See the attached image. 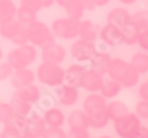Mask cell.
Segmentation results:
<instances>
[{"label": "cell", "instance_id": "21", "mask_svg": "<svg viewBox=\"0 0 148 138\" xmlns=\"http://www.w3.org/2000/svg\"><path fill=\"white\" fill-rule=\"evenodd\" d=\"M99 32V26L94 25L90 20H80L79 24V38L87 41L94 42Z\"/></svg>", "mask_w": 148, "mask_h": 138}, {"label": "cell", "instance_id": "10", "mask_svg": "<svg viewBox=\"0 0 148 138\" xmlns=\"http://www.w3.org/2000/svg\"><path fill=\"white\" fill-rule=\"evenodd\" d=\"M140 126V118L136 114H131V112L114 121L115 131L117 135L120 136L121 138H131Z\"/></svg>", "mask_w": 148, "mask_h": 138}, {"label": "cell", "instance_id": "42", "mask_svg": "<svg viewBox=\"0 0 148 138\" xmlns=\"http://www.w3.org/2000/svg\"><path fill=\"white\" fill-rule=\"evenodd\" d=\"M42 1V8H50L55 3V0H40Z\"/></svg>", "mask_w": 148, "mask_h": 138}, {"label": "cell", "instance_id": "40", "mask_svg": "<svg viewBox=\"0 0 148 138\" xmlns=\"http://www.w3.org/2000/svg\"><path fill=\"white\" fill-rule=\"evenodd\" d=\"M139 95L142 98V100L148 101V80L141 85L139 88Z\"/></svg>", "mask_w": 148, "mask_h": 138}, {"label": "cell", "instance_id": "8", "mask_svg": "<svg viewBox=\"0 0 148 138\" xmlns=\"http://www.w3.org/2000/svg\"><path fill=\"white\" fill-rule=\"evenodd\" d=\"M80 20H75L69 17L58 18L50 26L55 38L63 40H72L79 37Z\"/></svg>", "mask_w": 148, "mask_h": 138}, {"label": "cell", "instance_id": "23", "mask_svg": "<svg viewBox=\"0 0 148 138\" xmlns=\"http://www.w3.org/2000/svg\"><path fill=\"white\" fill-rule=\"evenodd\" d=\"M121 88L122 87H121V85L119 84L118 81L114 80L112 78H108L104 79L99 92H101V95L103 97H105L106 99H110L116 97L121 92Z\"/></svg>", "mask_w": 148, "mask_h": 138}, {"label": "cell", "instance_id": "39", "mask_svg": "<svg viewBox=\"0 0 148 138\" xmlns=\"http://www.w3.org/2000/svg\"><path fill=\"white\" fill-rule=\"evenodd\" d=\"M131 138H148V128L141 125Z\"/></svg>", "mask_w": 148, "mask_h": 138}, {"label": "cell", "instance_id": "29", "mask_svg": "<svg viewBox=\"0 0 148 138\" xmlns=\"http://www.w3.org/2000/svg\"><path fill=\"white\" fill-rule=\"evenodd\" d=\"M131 65L141 73H148V55L145 53H137L132 57Z\"/></svg>", "mask_w": 148, "mask_h": 138}, {"label": "cell", "instance_id": "37", "mask_svg": "<svg viewBox=\"0 0 148 138\" xmlns=\"http://www.w3.org/2000/svg\"><path fill=\"white\" fill-rule=\"evenodd\" d=\"M22 136L17 133L12 128L8 125H3L2 131L0 132V138H21Z\"/></svg>", "mask_w": 148, "mask_h": 138}, {"label": "cell", "instance_id": "46", "mask_svg": "<svg viewBox=\"0 0 148 138\" xmlns=\"http://www.w3.org/2000/svg\"><path fill=\"white\" fill-rule=\"evenodd\" d=\"M120 1L121 3H123V4H133L137 1V0H118Z\"/></svg>", "mask_w": 148, "mask_h": 138}, {"label": "cell", "instance_id": "44", "mask_svg": "<svg viewBox=\"0 0 148 138\" xmlns=\"http://www.w3.org/2000/svg\"><path fill=\"white\" fill-rule=\"evenodd\" d=\"M110 1H111V0H93L95 6H105V5H107L108 3H110Z\"/></svg>", "mask_w": 148, "mask_h": 138}, {"label": "cell", "instance_id": "24", "mask_svg": "<svg viewBox=\"0 0 148 138\" xmlns=\"http://www.w3.org/2000/svg\"><path fill=\"white\" fill-rule=\"evenodd\" d=\"M15 19L19 23L27 27L30 24L34 23L35 21H37V12L34 10L29 9L27 7H24V6H19L17 8V12H16V17Z\"/></svg>", "mask_w": 148, "mask_h": 138}, {"label": "cell", "instance_id": "26", "mask_svg": "<svg viewBox=\"0 0 148 138\" xmlns=\"http://www.w3.org/2000/svg\"><path fill=\"white\" fill-rule=\"evenodd\" d=\"M107 111H108L109 118L112 121H115L117 118H122L123 116L130 112L128 107L125 103L121 101H112L107 105Z\"/></svg>", "mask_w": 148, "mask_h": 138}, {"label": "cell", "instance_id": "9", "mask_svg": "<svg viewBox=\"0 0 148 138\" xmlns=\"http://www.w3.org/2000/svg\"><path fill=\"white\" fill-rule=\"evenodd\" d=\"M71 56L77 63H84L90 61L96 52L94 42L87 41L82 38L75 39L71 45Z\"/></svg>", "mask_w": 148, "mask_h": 138}, {"label": "cell", "instance_id": "2", "mask_svg": "<svg viewBox=\"0 0 148 138\" xmlns=\"http://www.w3.org/2000/svg\"><path fill=\"white\" fill-rule=\"evenodd\" d=\"M42 97L40 88L37 85L32 84L22 89L16 90L10 99V105L15 114L27 116L33 110V106Z\"/></svg>", "mask_w": 148, "mask_h": 138}, {"label": "cell", "instance_id": "30", "mask_svg": "<svg viewBox=\"0 0 148 138\" xmlns=\"http://www.w3.org/2000/svg\"><path fill=\"white\" fill-rule=\"evenodd\" d=\"M132 22L139 28L140 31L148 30V10H140L132 16Z\"/></svg>", "mask_w": 148, "mask_h": 138}, {"label": "cell", "instance_id": "3", "mask_svg": "<svg viewBox=\"0 0 148 138\" xmlns=\"http://www.w3.org/2000/svg\"><path fill=\"white\" fill-rule=\"evenodd\" d=\"M110 78L118 81L121 87L125 88H133L139 81L140 74L126 61L119 58H114L110 60L108 70H107Z\"/></svg>", "mask_w": 148, "mask_h": 138}, {"label": "cell", "instance_id": "43", "mask_svg": "<svg viewBox=\"0 0 148 138\" xmlns=\"http://www.w3.org/2000/svg\"><path fill=\"white\" fill-rule=\"evenodd\" d=\"M72 1L73 0H55V3H56L58 6H60V7L64 8L69 3L72 2Z\"/></svg>", "mask_w": 148, "mask_h": 138}, {"label": "cell", "instance_id": "27", "mask_svg": "<svg viewBox=\"0 0 148 138\" xmlns=\"http://www.w3.org/2000/svg\"><path fill=\"white\" fill-rule=\"evenodd\" d=\"M17 8L14 0H0V22L14 19Z\"/></svg>", "mask_w": 148, "mask_h": 138}, {"label": "cell", "instance_id": "20", "mask_svg": "<svg viewBox=\"0 0 148 138\" xmlns=\"http://www.w3.org/2000/svg\"><path fill=\"white\" fill-rule=\"evenodd\" d=\"M110 60H111V57L108 53L103 52V51H99V52L96 51L95 54L93 55V57L89 61L90 64H89L88 68L93 69L99 73H101V75H104V74H107Z\"/></svg>", "mask_w": 148, "mask_h": 138}, {"label": "cell", "instance_id": "45", "mask_svg": "<svg viewBox=\"0 0 148 138\" xmlns=\"http://www.w3.org/2000/svg\"><path fill=\"white\" fill-rule=\"evenodd\" d=\"M21 138H37V137L34 135V134L32 133L31 131H28L27 133H25L24 135H23Z\"/></svg>", "mask_w": 148, "mask_h": 138}, {"label": "cell", "instance_id": "48", "mask_svg": "<svg viewBox=\"0 0 148 138\" xmlns=\"http://www.w3.org/2000/svg\"><path fill=\"white\" fill-rule=\"evenodd\" d=\"M99 138H110V137H108V136H103V137H99Z\"/></svg>", "mask_w": 148, "mask_h": 138}, {"label": "cell", "instance_id": "31", "mask_svg": "<svg viewBox=\"0 0 148 138\" xmlns=\"http://www.w3.org/2000/svg\"><path fill=\"white\" fill-rule=\"evenodd\" d=\"M15 114L10 103L0 102V124L5 125Z\"/></svg>", "mask_w": 148, "mask_h": 138}, {"label": "cell", "instance_id": "13", "mask_svg": "<svg viewBox=\"0 0 148 138\" xmlns=\"http://www.w3.org/2000/svg\"><path fill=\"white\" fill-rule=\"evenodd\" d=\"M35 79H36L35 72L29 67L22 69H15L10 77V85L16 90L22 89V88L34 84Z\"/></svg>", "mask_w": 148, "mask_h": 138}, {"label": "cell", "instance_id": "47", "mask_svg": "<svg viewBox=\"0 0 148 138\" xmlns=\"http://www.w3.org/2000/svg\"><path fill=\"white\" fill-rule=\"evenodd\" d=\"M2 58H3V49L1 47V45H0V61L2 60Z\"/></svg>", "mask_w": 148, "mask_h": 138}, {"label": "cell", "instance_id": "11", "mask_svg": "<svg viewBox=\"0 0 148 138\" xmlns=\"http://www.w3.org/2000/svg\"><path fill=\"white\" fill-rule=\"evenodd\" d=\"M54 95L60 105L64 107H71L79 101L80 93L78 88L62 84L54 88Z\"/></svg>", "mask_w": 148, "mask_h": 138}, {"label": "cell", "instance_id": "18", "mask_svg": "<svg viewBox=\"0 0 148 138\" xmlns=\"http://www.w3.org/2000/svg\"><path fill=\"white\" fill-rule=\"evenodd\" d=\"M42 118L47 127L51 128H61L65 123V116L63 111L58 107L50 106L42 114Z\"/></svg>", "mask_w": 148, "mask_h": 138}, {"label": "cell", "instance_id": "16", "mask_svg": "<svg viewBox=\"0 0 148 138\" xmlns=\"http://www.w3.org/2000/svg\"><path fill=\"white\" fill-rule=\"evenodd\" d=\"M99 39L108 47L118 45L123 42V37L121 34L120 29L113 26V25H105L101 29H99Z\"/></svg>", "mask_w": 148, "mask_h": 138}, {"label": "cell", "instance_id": "22", "mask_svg": "<svg viewBox=\"0 0 148 138\" xmlns=\"http://www.w3.org/2000/svg\"><path fill=\"white\" fill-rule=\"evenodd\" d=\"M27 116L30 122V131L37 138H40L42 134H44V132L46 131V129L48 128L44 118H42V116L32 110Z\"/></svg>", "mask_w": 148, "mask_h": 138}, {"label": "cell", "instance_id": "5", "mask_svg": "<svg viewBox=\"0 0 148 138\" xmlns=\"http://www.w3.org/2000/svg\"><path fill=\"white\" fill-rule=\"evenodd\" d=\"M64 69L60 64L42 61L36 68L35 76L40 84L49 88H56L63 83Z\"/></svg>", "mask_w": 148, "mask_h": 138}, {"label": "cell", "instance_id": "28", "mask_svg": "<svg viewBox=\"0 0 148 138\" xmlns=\"http://www.w3.org/2000/svg\"><path fill=\"white\" fill-rule=\"evenodd\" d=\"M67 17L75 19V20H82L85 14V6L80 0H73L72 2L64 7Z\"/></svg>", "mask_w": 148, "mask_h": 138}, {"label": "cell", "instance_id": "33", "mask_svg": "<svg viewBox=\"0 0 148 138\" xmlns=\"http://www.w3.org/2000/svg\"><path fill=\"white\" fill-rule=\"evenodd\" d=\"M14 69L8 62H0V81L10 79Z\"/></svg>", "mask_w": 148, "mask_h": 138}, {"label": "cell", "instance_id": "35", "mask_svg": "<svg viewBox=\"0 0 148 138\" xmlns=\"http://www.w3.org/2000/svg\"><path fill=\"white\" fill-rule=\"evenodd\" d=\"M136 114L141 118L148 120V101L142 100L136 105Z\"/></svg>", "mask_w": 148, "mask_h": 138}, {"label": "cell", "instance_id": "1", "mask_svg": "<svg viewBox=\"0 0 148 138\" xmlns=\"http://www.w3.org/2000/svg\"><path fill=\"white\" fill-rule=\"evenodd\" d=\"M106 98L101 94L91 93L85 97L83 101V110L87 114L90 127L94 129H101L108 125L110 118L107 111Z\"/></svg>", "mask_w": 148, "mask_h": 138}, {"label": "cell", "instance_id": "15", "mask_svg": "<svg viewBox=\"0 0 148 138\" xmlns=\"http://www.w3.org/2000/svg\"><path fill=\"white\" fill-rule=\"evenodd\" d=\"M87 68L88 66H85V65L81 64V63H77V62L74 64H71L66 69H64L62 84L79 89L81 78L84 72L87 70Z\"/></svg>", "mask_w": 148, "mask_h": 138}, {"label": "cell", "instance_id": "14", "mask_svg": "<svg viewBox=\"0 0 148 138\" xmlns=\"http://www.w3.org/2000/svg\"><path fill=\"white\" fill-rule=\"evenodd\" d=\"M103 76L104 75H101V73H99L93 69L87 68V70L84 72L81 78L80 88L87 92H90V93H96L101 88V85L104 81Z\"/></svg>", "mask_w": 148, "mask_h": 138}, {"label": "cell", "instance_id": "38", "mask_svg": "<svg viewBox=\"0 0 148 138\" xmlns=\"http://www.w3.org/2000/svg\"><path fill=\"white\" fill-rule=\"evenodd\" d=\"M137 43L140 45L141 49L148 52V30L141 31L140 34H139L138 40H137Z\"/></svg>", "mask_w": 148, "mask_h": 138}, {"label": "cell", "instance_id": "19", "mask_svg": "<svg viewBox=\"0 0 148 138\" xmlns=\"http://www.w3.org/2000/svg\"><path fill=\"white\" fill-rule=\"evenodd\" d=\"M66 122L69 129L88 130V128L90 127L87 114H85L84 110H81V109H75V110L71 111L66 118Z\"/></svg>", "mask_w": 148, "mask_h": 138}, {"label": "cell", "instance_id": "12", "mask_svg": "<svg viewBox=\"0 0 148 138\" xmlns=\"http://www.w3.org/2000/svg\"><path fill=\"white\" fill-rule=\"evenodd\" d=\"M66 49L60 43H57L56 41L40 49V58L42 61L46 62L61 64L66 58Z\"/></svg>", "mask_w": 148, "mask_h": 138}, {"label": "cell", "instance_id": "34", "mask_svg": "<svg viewBox=\"0 0 148 138\" xmlns=\"http://www.w3.org/2000/svg\"><path fill=\"white\" fill-rule=\"evenodd\" d=\"M20 6H24L29 9L38 12L42 9V5L40 0H20Z\"/></svg>", "mask_w": 148, "mask_h": 138}, {"label": "cell", "instance_id": "32", "mask_svg": "<svg viewBox=\"0 0 148 138\" xmlns=\"http://www.w3.org/2000/svg\"><path fill=\"white\" fill-rule=\"evenodd\" d=\"M40 138H66V133L62 128L48 127Z\"/></svg>", "mask_w": 148, "mask_h": 138}, {"label": "cell", "instance_id": "25", "mask_svg": "<svg viewBox=\"0 0 148 138\" xmlns=\"http://www.w3.org/2000/svg\"><path fill=\"white\" fill-rule=\"evenodd\" d=\"M120 31L121 34H122V37H123L124 43H126L128 45L137 43V40H138L139 34H140L141 31L132 21L121 28Z\"/></svg>", "mask_w": 148, "mask_h": 138}, {"label": "cell", "instance_id": "36", "mask_svg": "<svg viewBox=\"0 0 148 138\" xmlns=\"http://www.w3.org/2000/svg\"><path fill=\"white\" fill-rule=\"evenodd\" d=\"M66 138H90L87 130L83 129H69Z\"/></svg>", "mask_w": 148, "mask_h": 138}, {"label": "cell", "instance_id": "6", "mask_svg": "<svg viewBox=\"0 0 148 138\" xmlns=\"http://www.w3.org/2000/svg\"><path fill=\"white\" fill-rule=\"evenodd\" d=\"M28 43L37 49H42L55 41V36L50 26L42 21H35L27 26Z\"/></svg>", "mask_w": 148, "mask_h": 138}, {"label": "cell", "instance_id": "17", "mask_svg": "<svg viewBox=\"0 0 148 138\" xmlns=\"http://www.w3.org/2000/svg\"><path fill=\"white\" fill-rule=\"evenodd\" d=\"M131 21H132L131 14L128 12V10L126 8L123 7L113 8L107 15V24L113 25V26L119 28V29H121V28L123 27V26H125Z\"/></svg>", "mask_w": 148, "mask_h": 138}, {"label": "cell", "instance_id": "7", "mask_svg": "<svg viewBox=\"0 0 148 138\" xmlns=\"http://www.w3.org/2000/svg\"><path fill=\"white\" fill-rule=\"evenodd\" d=\"M0 36L18 47L28 43L27 27L23 26L15 18L0 22Z\"/></svg>", "mask_w": 148, "mask_h": 138}, {"label": "cell", "instance_id": "4", "mask_svg": "<svg viewBox=\"0 0 148 138\" xmlns=\"http://www.w3.org/2000/svg\"><path fill=\"white\" fill-rule=\"evenodd\" d=\"M38 58V51L34 45L26 43L18 45L10 49L6 55V62L12 67V69L28 68Z\"/></svg>", "mask_w": 148, "mask_h": 138}, {"label": "cell", "instance_id": "41", "mask_svg": "<svg viewBox=\"0 0 148 138\" xmlns=\"http://www.w3.org/2000/svg\"><path fill=\"white\" fill-rule=\"evenodd\" d=\"M83 5L85 6V9L86 10H93L95 8V5H94L93 0H80Z\"/></svg>", "mask_w": 148, "mask_h": 138}]
</instances>
